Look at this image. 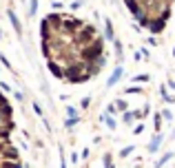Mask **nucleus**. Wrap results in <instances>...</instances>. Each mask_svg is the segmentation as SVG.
<instances>
[{"label": "nucleus", "instance_id": "f257e3e1", "mask_svg": "<svg viewBox=\"0 0 175 168\" xmlns=\"http://www.w3.org/2000/svg\"><path fill=\"white\" fill-rule=\"evenodd\" d=\"M100 55H104V42L102 40H93V42H89V44H84V46H82V49H80V60L82 62H95L98 58H100Z\"/></svg>", "mask_w": 175, "mask_h": 168}, {"label": "nucleus", "instance_id": "f03ea898", "mask_svg": "<svg viewBox=\"0 0 175 168\" xmlns=\"http://www.w3.org/2000/svg\"><path fill=\"white\" fill-rule=\"evenodd\" d=\"M73 40H76V44L82 49V46L89 44L91 40H98V29H95L93 24H87V22H84L76 33H73Z\"/></svg>", "mask_w": 175, "mask_h": 168}, {"label": "nucleus", "instance_id": "7ed1b4c3", "mask_svg": "<svg viewBox=\"0 0 175 168\" xmlns=\"http://www.w3.org/2000/svg\"><path fill=\"white\" fill-rule=\"evenodd\" d=\"M164 27H166V18H151V22H149V27H146V29L155 35V33H162Z\"/></svg>", "mask_w": 175, "mask_h": 168}, {"label": "nucleus", "instance_id": "20e7f679", "mask_svg": "<svg viewBox=\"0 0 175 168\" xmlns=\"http://www.w3.org/2000/svg\"><path fill=\"white\" fill-rule=\"evenodd\" d=\"M2 159H5V162H16V159H18V148L7 146L5 153H2Z\"/></svg>", "mask_w": 175, "mask_h": 168}, {"label": "nucleus", "instance_id": "39448f33", "mask_svg": "<svg viewBox=\"0 0 175 168\" xmlns=\"http://www.w3.org/2000/svg\"><path fill=\"white\" fill-rule=\"evenodd\" d=\"M164 142V135H162V130L160 133H155V137H153V142L149 144V153H158V148H160V144Z\"/></svg>", "mask_w": 175, "mask_h": 168}, {"label": "nucleus", "instance_id": "423d86ee", "mask_svg": "<svg viewBox=\"0 0 175 168\" xmlns=\"http://www.w3.org/2000/svg\"><path fill=\"white\" fill-rule=\"evenodd\" d=\"M120 78H122V67H115V71L111 73V78L106 80V86H109V89H111V86H115Z\"/></svg>", "mask_w": 175, "mask_h": 168}, {"label": "nucleus", "instance_id": "0eeeda50", "mask_svg": "<svg viewBox=\"0 0 175 168\" xmlns=\"http://www.w3.org/2000/svg\"><path fill=\"white\" fill-rule=\"evenodd\" d=\"M104 35H106V40H109V42H113V40H115V33H113V22L109 20V18L104 20Z\"/></svg>", "mask_w": 175, "mask_h": 168}, {"label": "nucleus", "instance_id": "6e6552de", "mask_svg": "<svg viewBox=\"0 0 175 168\" xmlns=\"http://www.w3.org/2000/svg\"><path fill=\"white\" fill-rule=\"evenodd\" d=\"M160 95H162V100L166 102V104H173V102H175V95H171V93H169V89L164 86V84L160 86Z\"/></svg>", "mask_w": 175, "mask_h": 168}, {"label": "nucleus", "instance_id": "1a4fd4ad", "mask_svg": "<svg viewBox=\"0 0 175 168\" xmlns=\"http://www.w3.org/2000/svg\"><path fill=\"white\" fill-rule=\"evenodd\" d=\"M122 122H124L126 126H133V122H135L133 111H124V113H122Z\"/></svg>", "mask_w": 175, "mask_h": 168}, {"label": "nucleus", "instance_id": "9d476101", "mask_svg": "<svg viewBox=\"0 0 175 168\" xmlns=\"http://www.w3.org/2000/svg\"><path fill=\"white\" fill-rule=\"evenodd\" d=\"M149 80H151L149 73H140V75H133V78H131V82H135V84H146Z\"/></svg>", "mask_w": 175, "mask_h": 168}, {"label": "nucleus", "instance_id": "9b49d317", "mask_svg": "<svg viewBox=\"0 0 175 168\" xmlns=\"http://www.w3.org/2000/svg\"><path fill=\"white\" fill-rule=\"evenodd\" d=\"M9 20H11V24H13V29L18 31V33H20V22H18V18H16V13H13V9H9Z\"/></svg>", "mask_w": 175, "mask_h": 168}, {"label": "nucleus", "instance_id": "f8f14e48", "mask_svg": "<svg viewBox=\"0 0 175 168\" xmlns=\"http://www.w3.org/2000/svg\"><path fill=\"white\" fill-rule=\"evenodd\" d=\"M113 49H115V58H117V62H122V42H120V40H113Z\"/></svg>", "mask_w": 175, "mask_h": 168}, {"label": "nucleus", "instance_id": "ddd939ff", "mask_svg": "<svg viewBox=\"0 0 175 168\" xmlns=\"http://www.w3.org/2000/svg\"><path fill=\"white\" fill-rule=\"evenodd\" d=\"M153 126H155V133H160V130H162V111H160V113H155V117H153Z\"/></svg>", "mask_w": 175, "mask_h": 168}, {"label": "nucleus", "instance_id": "4468645a", "mask_svg": "<svg viewBox=\"0 0 175 168\" xmlns=\"http://www.w3.org/2000/svg\"><path fill=\"white\" fill-rule=\"evenodd\" d=\"M169 159H173V153H171V151H169L166 155H162V159H160L158 164H155V168H162V166H164V164H166Z\"/></svg>", "mask_w": 175, "mask_h": 168}, {"label": "nucleus", "instance_id": "2eb2a0df", "mask_svg": "<svg viewBox=\"0 0 175 168\" xmlns=\"http://www.w3.org/2000/svg\"><path fill=\"white\" fill-rule=\"evenodd\" d=\"M115 106H117V111H120V113H124V111H128V104H126L124 100H117V102H115Z\"/></svg>", "mask_w": 175, "mask_h": 168}, {"label": "nucleus", "instance_id": "dca6fc26", "mask_svg": "<svg viewBox=\"0 0 175 168\" xmlns=\"http://www.w3.org/2000/svg\"><path fill=\"white\" fill-rule=\"evenodd\" d=\"M78 122H80V117H69L67 122H64V126H67V128H73V126H76Z\"/></svg>", "mask_w": 175, "mask_h": 168}, {"label": "nucleus", "instance_id": "f3484780", "mask_svg": "<svg viewBox=\"0 0 175 168\" xmlns=\"http://www.w3.org/2000/svg\"><path fill=\"white\" fill-rule=\"evenodd\" d=\"M133 151H135V146H124L122 151H120V155H122V157H128V155H131Z\"/></svg>", "mask_w": 175, "mask_h": 168}, {"label": "nucleus", "instance_id": "a211bd4d", "mask_svg": "<svg viewBox=\"0 0 175 168\" xmlns=\"http://www.w3.org/2000/svg\"><path fill=\"white\" fill-rule=\"evenodd\" d=\"M67 115H69V117H80V115H78V108H76V106H67Z\"/></svg>", "mask_w": 175, "mask_h": 168}, {"label": "nucleus", "instance_id": "6ab92c4d", "mask_svg": "<svg viewBox=\"0 0 175 168\" xmlns=\"http://www.w3.org/2000/svg\"><path fill=\"white\" fill-rule=\"evenodd\" d=\"M115 113H120L117 106H115V104H109V106H106V115H115Z\"/></svg>", "mask_w": 175, "mask_h": 168}, {"label": "nucleus", "instance_id": "aec40b11", "mask_svg": "<svg viewBox=\"0 0 175 168\" xmlns=\"http://www.w3.org/2000/svg\"><path fill=\"white\" fill-rule=\"evenodd\" d=\"M104 168H115V166H113V159H111V155H104Z\"/></svg>", "mask_w": 175, "mask_h": 168}, {"label": "nucleus", "instance_id": "412c9836", "mask_svg": "<svg viewBox=\"0 0 175 168\" xmlns=\"http://www.w3.org/2000/svg\"><path fill=\"white\" fill-rule=\"evenodd\" d=\"M162 117L166 119V122H171V119H173V113H171L169 108H164V111H162Z\"/></svg>", "mask_w": 175, "mask_h": 168}, {"label": "nucleus", "instance_id": "4be33fe9", "mask_svg": "<svg viewBox=\"0 0 175 168\" xmlns=\"http://www.w3.org/2000/svg\"><path fill=\"white\" fill-rule=\"evenodd\" d=\"M104 122H106V124H109V128H111V130H115V126H117V124H115V119H113V117H111V115H109V117H106V119H104Z\"/></svg>", "mask_w": 175, "mask_h": 168}, {"label": "nucleus", "instance_id": "5701e85b", "mask_svg": "<svg viewBox=\"0 0 175 168\" xmlns=\"http://www.w3.org/2000/svg\"><path fill=\"white\" fill-rule=\"evenodd\" d=\"M144 133V124H137V126H133V135H142Z\"/></svg>", "mask_w": 175, "mask_h": 168}, {"label": "nucleus", "instance_id": "b1692460", "mask_svg": "<svg viewBox=\"0 0 175 168\" xmlns=\"http://www.w3.org/2000/svg\"><path fill=\"white\" fill-rule=\"evenodd\" d=\"M33 111L38 113V117H42V106L38 104V102H33Z\"/></svg>", "mask_w": 175, "mask_h": 168}, {"label": "nucleus", "instance_id": "393cba45", "mask_svg": "<svg viewBox=\"0 0 175 168\" xmlns=\"http://www.w3.org/2000/svg\"><path fill=\"white\" fill-rule=\"evenodd\" d=\"M35 9H38V0H31V9H29V16L35 13Z\"/></svg>", "mask_w": 175, "mask_h": 168}, {"label": "nucleus", "instance_id": "a878e982", "mask_svg": "<svg viewBox=\"0 0 175 168\" xmlns=\"http://www.w3.org/2000/svg\"><path fill=\"white\" fill-rule=\"evenodd\" d=\"M80 7H82V0H73V2H71V9H73V11L80 9Z\"/></svg>", "mask_w": 175, "mask_h": 168}, {"label": "nucleus", "instance_id": "bb28decb", "mask_svg": "<svg viewBox=\"0 0 175 168\" xmlns=\"http://www.w3.org/2000/svg\"><path fill=\"white\" fill-rule=\"evenodd\" d=\"M126 93H142V89H140V86H128Z\"/></svg>", "mask_w": 175, "mask_h": 168}, {"label": "nucleus", "instance_id": "cd10ccee", "mask_svg": "<svg viewBox=\"0 0 175 168\" xmlns=\"http://www.w3.org/2000/svg\"><path fill=\"white\" fill-rule=\"evenodd\" d=\"M13 97L22 102V100H24V93H22V91H16V93H13Z\"/></svg>", "mask_w": 175, "mask_h": 168}, {"label": "nucleus", "instance_id": "c85d7f7f", "mask_svg": "<svg viewBox=\"0 0 175 168\" xmlns=\"http://www.w3.org/2000/svg\"><path fill=\"white\" fill-rule=\"evenodd\" d=\"M0 60H2V64H5V67H7V69H11V64H9V60L5 58V55H0Z\"/></svg>", "mask_w": 175, "mask_h": 168}, {"label": "nucleus", "instance_id": "c756f323", "mask_svg": "<svg viewBox=\"0 0 175 168\" xmlns=\"http://www.w3.org/2000/svg\"><path fill=\"white\" fill-rule=\"evenodd\" d=\"M142 113H144V117H146V115L151 113V106H149V104H144V108H142Z\"/></svg>", "mask_w": 175, "mask_h": 168}, {"label": "nucleus", "instance_id": "7c9ffc66", "mask_svg": "<svg viewBox=\"0 0 175 168\" xmlns=\"http://www.w3.org/2000/svg\"><path fill=\"white\" fill-rule=\"evenodd\" d=\"M51 7H53V9H62V2H60V0H53Z\"/></svg>", "mask_w": 175, "mask_h": 168}, {"label": "nucleus", "instance_id": "2f4dec72", "mask_svg": "<svg viewBox=\"0 0 175 168\" xmlns=\"http://www.w3.org/2000/svg\"><path fill=\"white\" fill-rule=\"evenodd\" d=\"M0 91H7V93H9L11 89H9V84H2V82H0Z\"/></svg>", "mask_w": 175, "mask_h": 168}, {"label": "nucleus", "instance_id": "473e14b6", "mask_svg": "<svg viewBox=\"0 0 175 168\" xmlns=\"http://www.w3.org/2000/svg\"><path fill=\"white\" fill-rule=\"evenodd\" d=\"M173 55H175V49H173Z\"/></svg>", "mask_w": 175, "mask_h": 168}]
</instances>
